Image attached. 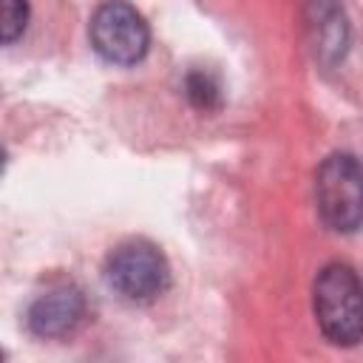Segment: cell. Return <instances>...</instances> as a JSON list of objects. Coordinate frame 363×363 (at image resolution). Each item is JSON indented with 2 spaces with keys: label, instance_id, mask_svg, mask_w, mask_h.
<instances>
[{
  "label": "cell",
  "instance_id": "cell-2",
  "mask_svg": "<svg viewBox=\"0 0 363 363\" xmlns=\"http://www.w3.org/2000/svg\"><path fill=\"white\" fill-rule=\"evenodd\" d=\"M150 31L145 17L125 0H111L91 17V45L116 65H133L145 57Z\"/></svg>",
  "mask_w": 363,
  "mask_h": 363
},
{
  "label": "cell",
  "instance_id": "cell-7",
  "mask_svg": "<svg viewBox=\"0 0 363 363\" xmlns=\"http://www.w3.org/2000/svg\"><path fill=\"white\" fill-rule=\"evenodd\" d=\"M0 170H3V150H0Z\"/></svg>",
  "mask_w": 363,
  "mask_h": 363
},
{
  "label": "cell",
  "instance_id": "cell-5",
  "mask_svg": "<svg viewBox=\"0 0 363 363\" xmlns=\"http://www.w3.org/2000/svg\"><path fill=\"white\" fill-rule=\"evenodd\" d=\"M82 315V295L77 289H54L45 298H40L31 309V329L37 335H65Z\"/></svg>",
  "mask_w": 363,
  "mask_h": 363
},
{
  "label": "cell",
  "instance_id": "cell-3",
  "mask_svg": "<svg viewBox=\"0 0 363 363\" xmlns=\"http://www.w3.org/2000/svg\"><path fill=\"white\" fill-rule=\"evenodd\" d=\"M170 281L164 255L147 241H128L108 258V284L128 301H150Z\"/></svg>",
  "mask_w": 363,
  "mask_h": 363
},
{
  "label": "cell",
  "instance_id": "cell-6",
  "mask_svg": "<svg viewBox=\"0 0 363 363\" xmlns=\"http://www.w3.org/2000/svg\"><path fill=\"white\" fill-rule=\"evenodd\" d=\"M28 23V3L26 0H0V45L17 40Z\"/></svg>",
  "mask_w": 363,
  "mask_h": 363
},
{
  "label": "cell",
  "instance_id": "cell-4",
  "mask_svg": "<svg viewBox=\"0 0 363 363\" xmlns=\"http://www.w3.org/2000/svg\"><path fill=\"white\" fill-rule=\"evenodd\" d=\"M318 207L335 230H354L360 224V167L352 156H329L315 179Z\"/></svg>",
  "mask_w": 363,
  "mask_h": 363
},
{
  "label": "cell",
  "instance_id": "cell-1",
  "mask_svg": "<svg viewBox=\"0 0 363 363\" xmlns=\"http://www.w3.org/2000/svg\"><path fill=\"white\" fill-rule=\"evenodd\" d=\"M315 315L323 335L332 343L352 346L360 340V284L357 275L343 264H329L315 281Z\"/></svg>",
  "mask_w": 363,
  "mask_h": 363
}]
</instances>
